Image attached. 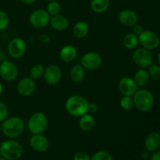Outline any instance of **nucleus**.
I'll list each match as a JSON object with an SVG mask.
<instances>
[{"label": "nucleus", "mask_w": 160, "mask_h": 160, "mask_svg": "<svg viewBox=\"0 0 160 160\" xmlns=\"http://www.w3.org/2000/svg\"><path fill=\"white\" fill-rule=\"evenodd\" d=\"M3 134L10 139L19 138L24 131V122L20 117H11L2 122Z\"/></svg>", "instance_id": "obj_1"}, {"label": "nucleus", "mask_w": 160, "mask_h": 160, "mask_svg": "<svg viewBox=\"0 0 160 160\" xmlns=\"http://www.w3.org/2000/svg\"><path fill=\"white\" fill-rule=\"evenodd\" d=\"M88 102L84 96L73 95L69 97L65 103V109L70 115L80 117L88 112Z\"/></svg>", "instance_id": "obj_2"}, {"label": "nucleus", "mask_w": 160, "mask_h": 160, "mask_svg": "<svg viewBox=\"0 0 160 160\" xmlns=\"http://www.w3.org/2000/svg\"><path fill=\"white\" fill-rule=\"evenodd\" d=\"M134 106L142 112H148L153 108L155 98L153 94L147 89L138 90L133 95Z\"/></svg>", "instance_id": "obj_3"}, {"label": "nucleus", "mask_w": 160, "mask_h": 160, "mask_svg": "<svg viewBox=\"0 0 160 160\" xmlns=\"http://www.w3.org/2000/svg\"><path fill=\"white\" fill-rule=\"evenodd\" d=\"M23 152L21 144L13 139L4 141L0 145V156L6 160H18L21 158Z\"/></svg>", "instance_id": "obj_4"}, {"label": "nucleus", "mask_w": 160, "mask_h": 160, "mask_svg": "<svg viewBox=\"0 0 160 160\" xmlns=\"http://www.w3.org/2000/svg\"><path fill=\"white\" fill-rule=\"evenodd\" d=\"M48 126V120L46 116L41 112L32 114L28 122V128L33 134H43Z\"/></svg>", "instance_id": "obj_5"}, {"label": "nucleus", "mask_w": 160, "mask_h": 160, "mask_svg": "<svg viewBox=\"0 0 160 160\" xmlns=\"http://www.w3.org/2000/svg\"><path fill=\"white\" fill-rule=\"evenodd\" d=\"M134 63L139 68L147 69L152 65L153 56L149 50L145 48H136L132 54Z\"/></svg>", "instance_id": "obj_6"}, {"label": "nucleus", "mask_w": 160, "mask_h": 160, "mask_svg": "<svg viewBox=\"0 0 160 160\" xmlns=\"http://www.w3.org/2000/svg\"><path fill=\"white\" fill-rule=\"evenodd\" d=\"M81 64L85 70H96L102 64V57L96 52H88L81 57Z\"/></svg>", "instance_id": "obj_7"}, {"label": "nucleus", "mask_w": 160, "mask_h": 160, "mask_svg": "<svg viewBox=\"0 0 160 160\" xmlns=\"http://www.w3.org/2000/svg\"><path fill=\"white\" fill-rule=\"evenodd\" d=\"M51 16L46 9H38L31 12L29 17V21L31 26L37 29L44 28L49 23Z\"/></svg>", "instance_id": "obj_8"}, {"label": "nucleus", "mask_w": 160, "mask_h": 160, "mask_svg": "<svg viewBox=\"0 0 160 160\" xmlns=\"http://www.w3.org/2000/svg\"><path fill=\"white\" fill-rule=\"evenodd\" d=\"M138 39L142 46L149 51L157 48L160 43L159 35L150 30H144L143 32L138 36Z\"/></svg>", "instance_id": "obj_9"}, {"label": "nucleus", "mask_w": 160, "mask_h": 160, "mask_svg": "<svg viewBox=\"0 0 160 160\" xmlns=\"http://www.w3.org/2000/svg\"><path fill=\"white\" fill-rule=\"evenodd\" d=\"M27 45L21 38H13L8 44V54L12 59H20L26 52Z\"/></svg>", "instance_id": "obj_10"}, {"label": "nucleus", "mask_w": 160, "mask_h": 160, "mask_svg": "<svg viewBox=\"0 0 160 160\" xmlns=\"http://www.w3.org/2000/svg\"><path fill=\"white\" fill-rule=\"evenodd\" d=\"M18 67L14 62L6 60L0 63V77L6 81H13L18 77Z\"/></svg>", "instance_id": "obj_11"}, {"label": "nucleus", "mask_w": 160, "mask_h": 160, "mask_svg": "<svg viewBox=\"0 0 160 160\" xmlns=\"http://www.w3.org/2000/svg\"><path fill=\"white\" fill-rule=\"evenodd\" d=\"M62 73L60 67L56 64H51L45 68L44 79L49 85H56L62 79Z\"/></svg>", "instance_id": "obj_12"}, {"label": "nucleus", "mask_w": 160, "mask_h": 160, "mask_svg": "<svg viewBox=\"0 0 160 160\" xmlns=\"http://www.w3.org/2000/svg\"><path fill=\"white\" fill-rule=\"evenodd\" d=\"M17 92L23 97H28L32 95L36 89V82L31 77L22 78L17 84Z\"/></svg>", "instance_id": "obj_13"}, {"label": "nucleus", "mask_w": 160, "mask_h": 160, "mask_svg": "<svg viewBox=\"0 0 160 160\" xmlns=\"http://www.w3.org/2000/svg\"><path fill=\"white\" fill-rule=\"evenodd\" d=\"M30 145L38 152H45L49 148V141L42 134H33L30 139Z\"/></svg>", "instance_id": "obj_14"}, {"label": "nucleus", "mask_w": 160, "mask_h": 160, "mask_svg": "<svg viewBox=\"0 0 160 160\" xmlns=\"http://www.w3.org/2000/svg\"><path fill=\"white\" fill-rule=\"evenodd\" d=\"M119 90L123 95L133 96L138 91V85L133 78L123 77L119 81Z\"/></svg>", "instance_id": "obj_15"}, {"label": "nucleus", "mask_w": 160, "mask_h": 160, "mask_svg": "<svg viewBox=\"0 0 160 160\" xmlns=\"http://www.w3.org/2000/svg\"><path fill=\"white\" fill-rule=\"evenodd\" d=\"M118 18L121 24L126 27H133L138 20V14L134 10L130 9H124L120 11Z\"/></svg>", "instance_id": "obj_16"}, {"label": "nucleus", "mask_w": 160, "mask_h": 160, "mask_svg": "<svg viewBox=\"0 0 160 160\" xmlns=\"http://www.w3.org/2000/svg\"><path fill=\"white\" fill-rule=\"evenodd\" d=\"M49 23L52 28L56 31H63L69 27L68 19L62 14H57L52 17Z\"/></svg>", "instance_id": "obj_17"}, {"label": "nucleus", "mask_w": 160, "mask_h": 160, "mask_svg": "<svg viewBox=\"0 0 160 160\" xmlns=\"http://www.w3.org/2000/svg\"><path fill=\"white\" fill-rule=\"evenodd\" d=\"M78 56V50L72 45H66L61 48L59 52V57L61 60L65 62H71Z\"/></svg>", "instance_id": "obj_18"}, {"label": "nucleus", "mask_w": 160, "mask_h": 160, "mask_svg": "<svg viewBox=\"0 0 160 160\" xmlns=\"http://www.w3.org/2000/svg\"><path fill=\"white\" fill-rule=\"evenodd\" d=\"M145 149L149 152L156 151L160 147V134L157 132H152L147 135L145 140Z\"/></svg>", "instance_id": "obj_19"}, {"label": "nucleus", "mask_w": 160, "mask_h": 160, "mask_svg": "<svg viewBox=\"0 0 160 160\" xmlns=\"http://www.w3.org/2000/svg\"><path fill=\"white\" fill-rule=\"evenodd\" d=\"M95 120L92 114L87 112V113L80 117L79 127L81 130H82L84 132H88V131H92L95 127Z\"/></svg>", "instance_id": "obj_20"}, {"label": "nucleus", "mask_w": 160, "mask_h": 160, "mask_svg": "<svg viewBox=\"0 0 160 160\" xmlns=\"http://www.w3.org/2000/svg\"><path fill=\"white\" fill-rule=\"evenodd\" d=\"M150 78V75L146 69L139 68L134 73L133 79L135 81L138 87H144L149 83Z\"/></svg>", "instance_id": "obj_21"}, {"label": "nucleus", "mask_w": 160, "mask_h": 160, "mask_svg": "<svg viewBox=\"0 0 160 160\" xmlns=\"http://www.w3.org/2000/svg\"><path fill=\"white\" fill-rule=\"evenodd\" d=\"M89 32V26L87 22L80 20L74 24L73 28V34L77 38H84Z\"/></svg>", "instance_id": "obj_22"}, {"label": "nucleus", "mask_w": 160, "mask_h": 160, "mask_svg": "<svg viewBox=\"0 0 160 160\" xmlns=\"http://www.w3.org/2000/svg\"><path fill=\"white\" fill-rule=\"evenodd\" d=\"M70 78L73 82H81L85 78V69L82 67L81 63L76 64L70 70Z\"/></svg>", "instance_id": "obj_23"}, {"label": "nucleus", "mask_w": 160, "mask_h": 160, "mask_svg": "<svg viewBox=\"0 0 160 160\" xmlns=\"http://www.w3.org/2000/svg\"><path fill=\"white\" fill-rule=\"evenodd\" d=\"M110 0H92L91 8L92 11L98 14L106 12L109 7Z\"/></svg>", "instance_id": "obj_24"}, {"label": "nucleus", "mask_w": 160, "mask_h": 160, "mask_svg": "<svg viewBox=\"0 0 160 160\" xmlns=\"http://www.w3.org/2000/svg\"><path fill=\"white\" fill-rule=\"evenodd\" d=\"M138 36L134 33L127 34L123 38V45L128 49H134L138 45Z\"/></svg>", "instance_id": "obj_25"}, {"label": "nucleus", "mask_w": 160, "mask_h": 160, "mask_svg": "<svg viewBox=\"0 0 160 160\" xmlns=\"http://www.w3.org/2000/svg\"><path fill=\"white\" fill-rule=\"evenodd\" d=\"M44 73H45V67L42 64H34L30 70V77L34 81H37L44 76Z\"/></svg>", "instance_id": "obj_26"}, {"label": "nucleus", "mask_w": 160, "mask_h": 160, "mask_svg": "<svg viewBox=\"0 0 160 160\" xmlns=\"http://www.w3.org/2000/svg\"><path fill=\"white\" fill-rule=\"evenodd\" d=\"M61 9H62L61 4L56 0L48 2V4L47 5L46 10L51 17L59 14V12H61Z\"/></svg>", "instance_id": "obj_27"}, {"label": "nucleus", "mask_w": 160, "mask_h": 160, "mask_svg": "<svg viewBox=\"0 0 160 160\" xmlns=\"http://www.w3.org/2000/svg\"><path fill=\"white\" fill-rule=\"evenodd\" d=\"M120 106L123 110H130L134 106V99L132 96L123 95L120 101Z\"/></svg>", "instance_id": "obj_28"}, {"label": "nucleus", "mask_w": 160, "mask_h": 160, "mask_svg": "<svg viewBox=\"0 0 160 160\" xmlns=\"http://www.w3.org/2000/svg\"><path fill=\"white\" fill-rule=\"evenodd\" d=\"M91 160H113V157L109 152L98 151L91 157Z\"/></svg>", "instance_id": "obj_29"}, {"label": "nucleus", "mask_w": 160, "mask_h": 160, "mask_svg": "<svg viewBox=\"0 0 160 160\" xmlns=\"http://www.w3.org/2000/svg\"><path fill=\"white\" fill-rule=\"evenodd\" d=\"M148 73L150 75V78L152 79L159 81L160 80V66L156 64H152L148 67Z\"/></svg>", "instance_id": "obj_30"}, {"label": "nucleus", "mask_w": 160, "mask_h": 160, "mask_svg": "<svg viewBox=\"0 0 160 160\" xmlns=\"http://www.w3.org/2000/svg\"><path fill=\"white\" fill-rule=\"evenodd\" d=\"M9 22L10 20L8 14L5 11L0 9V31L6 29L9 26Z\"/></svg>", "instance_id": "obj_31"}, {"label": "nucleus", "mask_w": 160, "mask_h": 160, "mask_svg": "<svg viewBox=\"0 0 160 160\" xmlns=\"http://www.w3.org/2000/svg\"><path fill=\"white\" fill-rule=\"evenodd\" d=\"M9 117V109L5 103L0 102V123L4 121Z\"/></svg>", "instance_id": "obj_32"}, {"label": "nucleus", "mask_w": 160, "mask_h": 160, "mask_svg": "<svg viewBox=\"0 0 160 160\" xmlns=\"http://www.w3.org/2000/svg\"><path fill=\"white\" fill-rule=\"evenodd\" d=\"M73 160H91V157L84 152H78L73 156Z\"/></svg>", "instance_id": "obj_33"}, {"label": "nucleus", "mask_w": 160, "mask_h": 160, "mask_svg": "<svg viewBox=\"0 0 160 160\" xmlns=\"http://www.w3.org/2000/svg\"><path fill=\"white\" fill-rule=\"evenodd\" d=\"M98 106L96 103H88V112L90 114L95 113L98 111Z\"/></svg>", "instance_id": "obj_34"}, {"label": "nucleus", "mask_w": 160, "mask_h": 160, "mask_svg": "<svg viewBox=\"0 0 160 160\" xmlns=\"http://www.w3.org/2000/svg\"><path fill=\"white\" fill-rule=\"evenodd\" d=\"M144 30L145 29H144V28L142 27V25L141 24H138V23H136L135 25L133 26V33L135 34L136 35L138 36L140 35V34L143 32Z\"/></svg>", "instance_id": "obj_35"}, {"label": "nucleus", "mask_w": 160, "mask_h": 160, "mask_svg": "<svg viewBox=\"0 0 160 160\" xmlns=\"http://www.w3.org/2000/svg\"><path fill=\"white\" fill-rule=\"evenodd\" d=\"M151 160H160V151H154L151 156Z\"/></svg>", "instance_id": "obj_36"}, {"label": "nucleus", "mask_w": 160, "mask_h": 160, "mask_svg": "<svg viewBox=\"0 0 160 160\" xmlns=\"http://www.w3.org/2000/svg\"><path fill=\"white\" fill-rule=\"evenodd\" d=\"M20 1L21 2L24 3V4L29 5V4H33L34 2H35L36 0H20Z\"/></svg>", "instance_id": "obj_37"}, {"label": "nucleus", "mask_w": 160, "mask_h": 160, "mask_svg": "<svg viewBox=\"0 0 160 160\" xmlns=\"http://www.w3.org/2000/svg\"><path fill=\"white\" fill-rule=\"evenodd\" d=\"M142 157H143L144 159H148V158L149 157V151H148V150L144 151L143 152H142Z\"/></svg>", "instance_id": "obj_38"}, {"label": "nucleus", "mask_w": 160, "mask_h": 160, "mask_svg": "<svg viewBox=\"0 0 160 160\" xmlns=\"http://www.w3.org/2000/svg\"><path fill=\"white\" fill-rule=\"evenodd\" d=\"M3 92V87H2V84L0 83V95H2V93Z\"/></svg>", "instance_id": "obj_39"}, {"label": "nucleus", "mask_w": 160, "mask_h": 160, "mask_svg": "<svg viewBox=\"0 0 160 160\" xmlns=\"http://www.w3.org/2000/svg\"><path fill=\"white\" fill-rule=\"evenodd\" d=\"M157 60L158 62H159V65L160 66V52L158 53V56H157Z\"/></svg>", "instance_id": "obj_40"}, {"label": "nucleus", "mask_w": 160, "mask_h": 160, "mask_svg": "<svg viewBox=\"0 0 160 160\" xmlns=\"http://www.w3.org/2000/svg\"><path fill=\"white\" fill-rule=\"evenodd\" d=\"M0 160H6L4 157H2V156H0Z\"/></svg>", "instance_id": "obj_41"}, {"label": "nucleus", "mask_w": 160, "mask_h": 160, "mask_svg": "<svg viewBox=\"0 0 160 160\" xmlns=\"http://www.w3.org/2000/svg\"><path fill=\"white\" fill-rule=\"evenodd\" d=\"M45 1H47V2H51V1H54V0H45Z\"/></svg>", "instance_id": "obj_42"}, {"label": "nucleus", "mask_w": 160, "mask_h": 160, "mask_svg": "<svg viewBox=\"0 0 160 160\" xmlns=\"http://www.w3.org/2000/svg\"><path fill=\"white\" fill-rule=\"evenodd\" d=\"M1 129H2V125L1 123H0V131H1Z\"/></svg>", "instance_id": "obj_43"}]
</instances>
